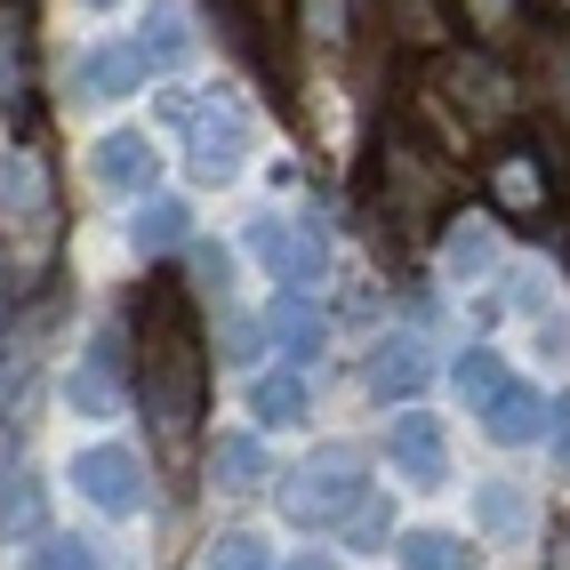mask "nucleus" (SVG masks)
I'll list each match as a JSON object with an SVG mask.
<instances>
[{
	"label": "nucleus",
	"mask_w": 570,
	"mask_h": 570,
	"mask_svg": "<svg viewBox=\"0 0 570 570\" xmlns=\"http://www.w3.org/2000/svg\"><path fill=\"white\" fill-rule=\"evenodd\" d=\"M145 402H154L169 442H185L202 417V337H194V306H185L177 282L145 289Z\"/></svg>",
	"instance_id": "nucleus-1"
},
{
	"label": "nucleus",
	"mask_w": 570,
	"mask_h": 570,
	"mask_svg": "<svg viewBox=\"0 0 570 570\" xmlns=\"http://www.w3.org/2000/svg\"><path fill=\"white\" fill-rule=\"evenodd\" d=\"M161 112H169V121H185V161H194V177H202V185L242 177L249 145H257V121H249V105H242L234 89H194V97H169Z\"/></svg>",
	"instance_id": "nucleus-2"
},
{
	"label": "nucleus",
	"mask_w": 570,
	"mask_h": 570,
	"mask_svg": "<svg viewBox=\"0 0 570 570\" xmlns=\"http://www.w3.org/2000/svg\"><path fill=\"white\" fill-rule=\"evenodd\" d=\"M274 490H282V514H289L297 530H346V522L370 507V466L337 442V450H314L306 466H289Z\"/></svg>",
	"instance_id": "nucleus-3"
},
{
	"label": "nucleus",
	"mask_w": 570,
	"mask_h": 570,
	"mask_svg": "<svg viewBox=\"0 0 570 570\" xmlns=\"http://www.w3.org/2000/svg\"><path fill=\"white\" fill-rule=\"evenodd\" d=\"M249 249H257V265L282 289H322V274H330V242H322V225H306V217H257Z\"/></svg>",
	"instance_id": "nucleus-4"
},
{
	"label": "nucleus",
	"mask_w": 570,
	"mask_h": 570,
	"mask_svg": "<svg viewBox=\"0 0 570 570\" xmlns=\"http://www.w3.org/2000/svg\"><path fill=\"white\" fill-rule=\"evenodd\" d=\"M65 402L81 410V417H121V402H129V337H121V322H105L89 337V354L72 362Z\"/></svg>",
	"instance_id": "nucleus-5"
},
{
	"label": "nucleus",
	"mask_w": 570,
	"mask_h": 570,
	"mask_svg": "<svg viewBox=\"0 0 570 570\" xmlns=\"http://www.w3.org/2000/svg\"><path fill=\"white\" fill-rule=\"evenodd\" d=\"M377 161H386V194H394V209H402L410 225H426V217L450 202V169H442L434 154H417V145H410L402 129H386Z\"/></svg>",
	"instance_id": "nucleus-6"
},
{
	"label": "nucleus",
	"mask_w": 570,
	"mask_h": 570,
	"mask_svg": "<svg viewBox=\"0 0 570 570\" xmlns=\"http://www.w3.org/2000/svg\"><path fill=\"white\" fill-rule=\"evenodd\" d=\"M72 490H81L97 514H137L145 507V466H137L129 442H97V450L72 459Z\"/></svg>",
	"instance_id": "nucleus-7"
},
{
	"label": "nucleus",
	"mask_w": 570,
	"mask_h": 570,
	"mask_svg": "<svg viewBox=\"0 0 570 570\" xmlns=\"http://www.w3.org/2000/svg\"><path fill=\"white\" fill-rule=\"evenodd\" d=\"M145 72H154V65L137 57V41H97L81 65H72V97H81V105H121V97L145 89Z\"/></svg>",
	"instance_id": "nucleus-8"
},
{
	"label": "nucleus",
	"mask_w": 570,
	"mask_h": 570,
	"mask_svg": "<svg viewBox=\"0 0 570 570\" xmlns=\"http://www.w3.org/2000/svg\"><path fill=\"white\" fill-rule=\"evenodd\" d=\"M89 177L105 185V194H145V185L161 177V154H154V137H137V129H112L89 145Z\"/></svg>",
	"instance_id": "nucleus-9"
},
{
	"label": "nucleus",
	"mask_w": 570,
	"mask_h": 570,
	"mask_svg": "<svg viewBox=\"0 0 570 570\" xmlns=\"http://www.w3.org/2000/svg\"><path fill=\"white\" fill-rule=\"evenodd\" d=\"M386 450H394V466H402L417 490L450 482V442H442V417H426V410H402V417H394V434H386Z\"/></svg>",
	"instance_id": "nucleus-10"
},
{
	"label": "nucleus",
	"mask_w": 570,
	"mask_h": 570,
	"mask_svg": "<svg viewBox=\"0 0 570 570\" xmlns=\"http://www.w3.org/2000/svg\"><path fill=\"white\" fill-rule=\"evenodd\" d=\"M426 377H434L426 337H386V346L370 354V394H377V402H410Z\"/></svg>",
	"instance_id": "nucleus-11"
},
{
	"label": "nucleus",
	"mask_w": 570,
	"mask_h": 570,
	"mask_svg": "<svg viewBox=\"0 0 570 570\" xmlns=\"http://www.w3.org/2000/svg\"><path fill=\"white\" fill-rule=\"evenodd\" d=\"M442 72H450V81L466 89L459 105H466V121H474V129H499L507 112H514V97H507V72L490 65V57H450Z\"/></svg>",
	"instance_id": "nucleus-12"
},
{
	"label": "nucleus",
	"mask_w": 570,
	"mask_h": 570,
	"mask_svg": "<svg viewBox=\"0 0 570 570\" xmlns=\"http://www.w3.org/2000/svg\"><path fill=\"white\" fill-rule=\"evenodd\" d=\"M0 112H32V49H24V9L0 0Z\"/></svg>",
	"instance_id": "nucleus-13"
},
{
	"label": "nucleus",
	"mask_w": 570,
	"mask_h": 570,
	"mask_svg": "<svg viewBox=\"0 0 570 570\" xmlns=\"http://www.w3.org/2000/svg\"><path fill=\"white\" fill-rule=\"evenodd\" d=\"M41 522H49L41 474H32L24 459H9V466H0V539H24V530H41Z\"/></svg>",
	"instance_id": "nucleus-14"
},
{
	"label": "nucleus",
	"mask_w": 570,
	"mask_h": 570,
	"mask_svg": "<svg viewBox=\"0 0 570 570\" xmlns=\"http://www.w3.org/2000/svg\"><path fill=\"white\" fill-rule=\"evenodd\" d=\"M482 426H490V442H539L554 417H547V402H539V386H522V377H507V394L482 410Z\"/></svg>",
	"instance_id": "nucleus-15"
},
{
	"label": "nucleus",
	"mask_w": 570,
	"mask_h": 570,
	"mask_svg": "<svg viewBox=\"0 0 570 570\" xmlns=\"http://www.w3.org/2000/svg\"><path fill=\"white\" fill-rule=\"evenodd\" d=\"M129 242H137V257H169V249H194V209H185V202H169V194H154V202L137 209Z\"/></svg>",
	"instance_id": "nucleus-16"
},
{
	"label": "nucleus",
	"mask_w": 570,
	"mask_h": 570,
	"mask_svg": "<svg viewBox=\"0 0 570 570\" xmlns=\"http://www.w3.org/2000/svg\"><path fill=\"white\" fill-rule=\"evenodd\" d=\"M322 337H330V322L306 306V289H282L274 297V346H289V362H314Z\"/></svg>",
	"instance_id": "nucleus-17"
},
{
	"label": "nucleus",
	"mask_w": 570,
	"mask_h": 570,
	"mask_svg": "<svg viewBox=\"0 0 570 570\" xmlns=\"http://www.w3.org/2000/svg\"><path fill=\"white\" fill-rule=\"evenodd\" d=\"M209 474H217V490H257V482H274V466H265V442H257V434H217Z\"/></svg>",
	"instance_id": "nucleus-18"
},
{
	"label": "nucleus",
	"mask_w": 570,
	"mask_h": 570,
	"mask_svg": "<svg viewBox=\"0 0 570 570\" xmlns=\"http://www.w3.org/2000/svg\"><path fill=\"white\" fill-rule=\"evenodd\" d=\"M482 274H499V225L459 217V234H450V282H482Z\"/></svg>",
	"instance_id": "nucleus-19"
},
{
	"label": "nucleus",
	"mask_w": 570,
	"mask_h": 570,
	"mask_svg": "<svg viewBox=\"0 0 570 570\" xmlns=\"http://www.w3.org/2000/svg\"><path fill=\"white\" fill-rule=\"evenodd\" d=\"M474 522L490 530V539H522V530H530L522 482H474Z\"/></svg>",
	"instance_id": "nucleus-20"
},
{
	"label": "nucleus",
	"mask_w": 570,
	"mask_h": 570,
	"mask_svg": "<svg viewBox=\"0 0 570 570\" xmlns=\"http://www.w3.org/2000/svg\"><path fill=\"white\" fill-rule=\"evenodd\" d=\"M185 49H194V32H185V9H169V0H161V9H145V24H137V57L145 65H177Z\"/></svg>",
	"instance_id": "nucleus-21"
},
{
	"label": "nucleus",
	"mask_w": 570,
	"mask_h": 570,
	"mask_svg": "<svg viewBox=\"0 0 570 570\" xmlns=\"http://www.w3.org/2000/svg\"><path fill=\"white\" fill-rule=\"evenodd\" d=\"M249 410H257V426H297V417L314 410V394H306V377H257L249 386Z\"/></svg>",
	"instance_id": "nucleus-22"
},
{
	"label": "nucleus",
	"mask_w": 570,
	"mask_h": 570,
	"mask_svg": "<svg viewBox=\"0 0 570 570\" xmlns=\"http://www.w3.org/2000/svg\"><path fill=\"white\" fill-rule=\"evenodd\" d=\"M49 202V177L32 154H0V217H24V209H41Z\"/></svg>",
	"instance_id": "nucleus-23"
},
{
	"label": "nucleus",
	"mask_w": 570,
	"mask_h": 570,
	"mask_svg": "<svg viewBox=\"0 0 570 570\" xmlns=\"http://www.w3.org/2000/svg\"><path fill=\"white\" fill-rule=\"evenodd\" d=\"M402 570H466V547L450 530H402Z\"/></svg>",
	"instance_id": "nucleus-24"
},
{
	"label": "nucleus",
	"mask_w": 570,
	"mask_h": 570,
	"mask_svg": "<svg viewBox=\"0 0 570 570\" xmlns=\"http://www.w3.org/2000/svg\"><path fill=\"white\" fill-rule=\"evenodd\" d=\"M459 394H466V410L482 417L490 402H499V394H507V362H499V354H490V346H474V354L459 362Z\"/></svg>",
	"instance_id": "nucleus-25"
},
{
	"label": "nucleus",
	"mask_w": 570,
	"mask_h": 570,
	"mask_svg": "<svg viewBox=\"0 0 570 570\" xmlns=\"http://www.w3.org/2000/svg\"><path fill=\"white\" fill-rule=\"evenodd\" d=\"M209 570H265V539L257 530H225V539H209Z\"/></svg>",
	"instance_id": "nucleus-26"
},
{
	"label": "nucleus",
	"mask_w": 570,
	"mask_h": 570,
	"mask_svg": "<svg viewBox=\"0 0 570 570\" xmlns=\"http://www.w3.org/2000/svg\"><path fill=\"white\" fill-rule=\"evenodd\" d=\"M499 194H507L514 209H530V202H547V177L530 169V154H507V161H499Z\"/></svg>",
	"instance_id": "nucleus-27"
},
{
	"label": "nucleus",
	"mask_w": 570,
	"mask_h": 570,
	"mask_svg": "<svg viewBox=\"0 0 570 570\" xmlns=\"http://www.w3.org/2000/svg\"><path fill=\"white\" fill-rule=\"evenodd\" d=\"M24 570H105V562H97V547H89V539H49Z\"/></svg>",
	"instance_id": "nucleus-28"
},
{
	"label": "nucleus",
	"mask_w": 570,
	"mask_h": 570,
	"mask_svg": "<svg viewBox=\"0 0 570 570\" xmlns=\"http://www.w3.org/2000/svg\"><path fill=\"white\" fill-rule=\"evenodd\" d=\"M554 459H562V466H570V402H562V410H554Z\"/></svg>",
	"instance_id": "nucleus-29"
},
{
	"label": "nucleus",
	"mask_w": 570,
	"mask_h": 570,
	"mask_svg": "<svg viewBox=\"0 0 570 570\" xmlns=\"http://www.w3.org/2000/svg\"><path fill=\"white\" fill-rule=\"evenodd\" d=\"M282 570H337V562H330V554H289Z\"/></svg>",
	"instance_id": "nucleus-30"
},
{
	"label": "nucleus",
	"mask_w": 570,
	"mask_h": 570,
	"mask_svg": "<svg viewBox=\"0 0 570 570\" xmlns=\"http://www.w3.org/2000/svg\"><path fill=\"white\" fill-rule=\"evenodd\" d=\"M89 9H112V0H89Z\"/></svg>",
	"instance_id": "nucleus-31"
}]
</instances>
